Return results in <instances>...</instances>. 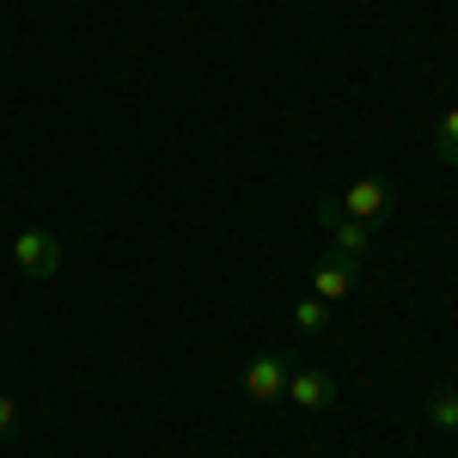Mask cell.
I'll use <instances>...</instances> for the list:
<instances>
[{
	"label": "cell",
	"instance_id": "obj_1",
	"mask_svg": "<svg viewBox=\"0 0 458 458\" xmlns=\"http://www.w3.org/2000/svg\"><path fill=\"white\" fill-rule=\"evenodd\" d=\"M318 202H324L330 214H343V220H367V226H379V214L391 208V183L367 172V177H354L343 196H318Z\"/></svg>",
	"mask_w": 458,
	"mask_h": 458
},
{
	"label": "cell",
	"instance_id": "obj_2",
	"mask_svg": "<svg viewBox=\"0 0 458 458\" xmlns=\"http://www.w3.org/2000/svg\"><path fill=\"white\" fill-rule=\"evenodd\" d=\"M13 263H19L25 282H49L62 269V239L43 233V226H25V233H13Z\"/></svg>",
	"mask_w": 458,
	"mask_h": 458
},
{
	"label": "cell",
	"instance_id": "obj_3",
	"mask_svg": "<svg viewBox=\"0 0 458 458\" xmlns=\"http://www.w3.org/2000/svg\"><path fill=\"white\" fill-rule=\"evenodd\" d=\"M287 379H293V354H287V349H263L245 367V397H250V403H269V397H282V391H287Z\"/></svg>",
	"mask_w": 458,
	"mask_h": 458
},
{
	"label": "cell",
	"instance_id": "obj_4",
	"mask_svg": "<svg viewBox=\"0 0 458 458\" xmlns=\"http://www.w3.org/2000/svg\"><path fill=\"white\" fill-rule=\"evenodd\" d=\"M336 379L324 373V367H293V379H287L282 397H293V410H312V416H324L330 403H336Z\"/></svg>",
	"mask_w": 458,
	"mask_h": 458
},
{
	"label": "cell",
	"instance_id": "obj_5",
	"mask_svg": "<svg viewBox=\"0 0 458 458\" xmlns=\"http://www.w3.org/2000/svg\"><path fill=\"white\" fill-rule=\"evenodd\" d=\"M318 220H324V233H330V257H349V263L367 257V245H373V226H367V220H343V214H330L324 202H318Z\"/></svg>",
	"mask_w": 458,
	"mask_h": 458
},
{
	"label": "cell",
	"instance_id": "obj_6",
	"mask_svg": "<svg viewBox=\"0 0 458 458\" xmlns=\"http://www.w3.org/2000/svg\"><path fill=\"white\" fill-rule=\"evenodd\" d=\"M312 293L324 300V306L349 300V293H354V263H349V257H324V263L312 269Z\"/></svg>",
	"mask_w": 458,
	"mask_h": 458
},
{
	"label": "cell",
	"instance_id": "obj_7",
	"mask_svg": "<svg viewBox=\"0 0 458 458\" xmlns=\"http://www.w3.org/2000/svg\"><path fill=\"white\" fill-rule=\"evenodd\" d=\"M428 422L440 434H458V386H434L428 391Z\"/></svg>",
	"mask_w": 458,
	"mask_h": 458
},
{
	"label": "cell",
	"instance_id": "obj_8",
	"mask_svg": "<svg viewBox=\"0 0 458 458\" xmlns=\"http://www.w3.org/2000/svg\"><path fill=\"white\" fill-rule=\"evenodd\" d=\"M428 153L440 159V165H458V105L434 123V141H428Z\"/></svg>",
	"mask_w": 458,
	"mask_h": 458
},
{
	"label": "cell",
	"instance_id": "obj_9",
	"mask_svg": "<svg viewBox=\"0 0 458 458\" xmlns=\"http://www.w3.org/2000/svg\"><path fill=\"white\" fill-rule=\"evenodd\" d=\"M293 324H300L306 336H318V330H330V306H324L318 293H306V300H293Z\"/></svg>",
	"mask_w": 458,
	"mask_h": 458
},
{
	"label": "cell",
	"instance_id": "obj_10",
	"mask_svg": "<svg viewBox=\"0 0 458 458\" xmlns=\"http://www.w3.org/2000/svg\"><path fill=\"white\" fill-rule=\"evenodd\" d=\"M0 440H19V403L0 391Z\"/></svg>",
	"mask_w": 458,
	"mask_h": 458
}]
</instances>
